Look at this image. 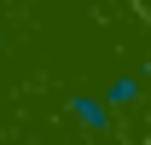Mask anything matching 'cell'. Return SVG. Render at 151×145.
<instances>
[{
	"mask_svg": "<svg viewBox=\"0 0 151 145\" xmlns=\"http://www.w3.org/2000/svg\"><path fill=\"white\" fill-rule=\"evenodd\" d=\"M0 47H6V29H0Z\"/></svg>",
	"mask_w": 151,
	"mask_h": 145,
	"instance_id": "4",
	"label": "cell"
},
{
	"mask_svg": "<svg viewBox=\"0 0 151 145\" xmlns=\"http://www.w3.org/2000/svg\"><path fill=\"white\" fill-rule=\"evenodd\" d=\"M105 105L116 110V116H122V110H134L139 105V99H145V75H134V70H122V75H111V81H105Z\"/></svg>",
	"mask_w": 151,
	"mask_h": 145,
	"instance_id": "2",
	"label": "cell"
},
{
	"mask_svg": "<svg viewBox=\"0 0 151 145\" xmlns=\"http://www.w3.org/2000/svg\"><path fill=\"white\" fill-rule=\"evenodd\" d=\"M134 6H139V12H145V18H151V0H134Z\"/></svg>",
	"mask_w": 151,
	"mask_h": 145,
	"instance_id": "3",
	"label": "cell"
},
{
	"mask_svg": "<svg viewBox=\"0 0 151 145\" xmlns=\"http://www.w3.org/2000/svg\"><path fill=\"white\" fill-rule=\"evenodd\" d=\"M64 116H70L81 134H111V128H116V110L105 105V93H93V87H70Z\"/></svg>",
	"mask_w": 151,
	"mask_h": 145,
	"instance_id": "1",
	"label": "cell"
}]
</instances>
